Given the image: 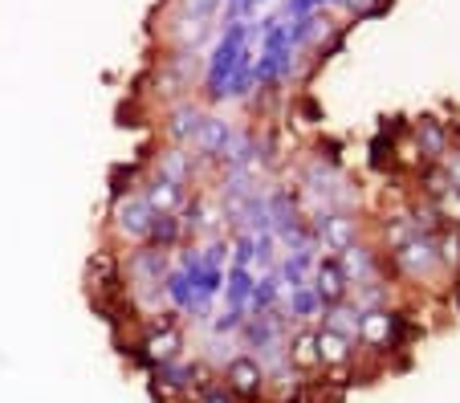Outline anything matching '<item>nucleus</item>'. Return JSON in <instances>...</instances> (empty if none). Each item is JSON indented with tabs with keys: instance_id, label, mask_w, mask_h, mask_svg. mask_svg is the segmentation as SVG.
I'll return each mask as SVG.
<instances>
[{
	"instance_id": "1",
	"label": "nucleus",
	"mask_w": 460,
	"mask_h": 403,
	"mask_svg": "<svg viewBox=\"0 0 460 403\" xmlns=\"http://www.w3.org/2000/svg\"><path fill=\"white\" fill-rule=\"evenodd\" d=\"M241 57H244V29L228 25L225 41L217 45V53H212V62H208V98H225V86L233 78V70L241 66Z\"/></svg>"
},
{
	"instance_id": "2",
	"label": "nucleus",
	"mask_w": 460,
	"mask_h": 403,
	"mask_svg": "<svg viewBox=\"0 0 460 403\" xmlns=\"http://www.w3.org/2000/svg\"><path fill=\"white\" fill-rule=\"evenodd\" d=\"M114 220H119V232H127L130 241H143L151 232L155 212L147 208L143 196H127V200H114Z\"/></svg>"
},
{
	"instance_id": "3",
	"label": "nucleus",
	"mask_w": 460,
	"mask_h": 403,
	"mask_svg": "<svg viewBox=\"0 0 460 403\" xmlns=\"http://www.w3.org/2000/svg\"><path fill=\"white\" fill-rule=\"evenodd\" d=\"M127 273H130V281L139 285V290H155L159 281H164V249H139V253L130 257V265H127Z\"/></svg>"
},
{
	"instance_id": "4",
	"label": "nucleus",
	"mask_w": 460,
	"mask_h": 403,
	"mask_svg": "<svg viewBox=\"0 0 460 403\" xmlns=\"http://www.w3.org/2000/svg\"><path fill=\"white\" fill-rule=\"evenodd\" d=\"M342 293H347V277H342L339 261H322L318 265V298H322V306H339Z\"/></svg>"
},
{
	"instance_id": "5",
	"label": "nucleus",
	"mask_w": 460,
	"mask_h": 403,
	"mask_svg": "<svg viewBox=\"0 0 460 403\" xmlns=\"http://www.w3.org/2000/svg\"><path fill=\"white\" fill-rule=\"evenodd\" d=\"M143 200H147L151 212H172V208H180V200H183V184H172V180L159 176L155 184L143 192Z\"/></svg>"
},
{
	"instance_id": "6",
	"label": "nucleus",
	"mask_w": 460,
	"mask_h": 403,
	"mask_svg": "<svg viewBox=\"0 0 460 403\" xmlns=\"http://www.w3.org/2000/svg\"><path fill=\"white\" fill-rule=\"evenodd\" d=\"M314 228H318V232L331 241L334 249H342V253L355 245V224H350L347 216H318V224H314Z\"/></svg>"
},
{
	"instance_id": "7",
	"label": "nucleus",
	"mask_w": 460,
	"mask_h": 403,
	"mask_svg": "<svg viewBox=\"0 0 460 403\" xmlns=\"http://www.w3.org/2000/svg\"><path fill=\"white\" fill-rule=\"evenodd\" d=\"M196 147H200L204 155H225L228 151V127L220 123V118H204L200 131H196Z\"/></svg>"
},
{
	"instance_id": "8",
	"label": "nucleus",
	"mask_w": 460,
	"mask_h": 403,
	"mask_svg": "<svg viewBox=\"0 0 460 403\" xmlns=\"http://www.w3.org/2000/svg\"><path fill=\"white\" fill-rule=\"evenodd\" d=\"M314 351H318L322 363H342L350 351V338H342V334H334V330H318L314 334Z\"/></svg>"
},
{
	"instance_id": "9",
	"label": "nucleus",
	"mask_w": 460,
	"mask_h": 403,
	"mask_svg": "<svg viewBox=\"0 0 460 403\" xmlns=\"http://www.w3.org/2000/svg\"><path fill=\"white\" fill-rule=\"evenodd\" d=\"M400 261H403V269L424 273L428 265H432V241H428V237H411L408 245L400 249Z\"/></svg>"
},
{
	"instance_id": "10",
	"label": "nucleus",
	"mask_w": 460,
	"mask_h": 403,
	"mask_svg": "<svg viewBox=\"0 0 460 403\" xmlns=\"http://www.w3.org/2000/svg\"><path fill=\"white\" fill-rule=\"evenodd\" d=\"M147 241H151V249H167V245H175V241H180V220H175L172 212H155Z\"/></svg>"
},
{
	"instance_id": "11",
	"label": "nucleus",
	"mask_w": 460,
	"mask_h": 403,
	"mask_svg": "<svg viewBox=\"0 0 460 403\" xmlns=\"http://www.w3.org/2000/svg\"><path fill=\"white\" fill-rule=\"evenodd\" d=\"M90 277H94V285L102 293H111L114 285H119V265H114V257L106 253V249L102 253H94V261H90Z\"/></svg>"
},
{
	"instance_id": "12",
	"label": "nucleus",
	"mask_w": 460,
	"mask_h": 403,
	"mask_svg": "<svg viewBox=\"0 0 460 403\" xmlns=\"http://www.w3.org/2000/svg\"><path fill=\"white\" fill-rule=\"evenodd\" d=\"M200 110H196V106H180V110L172 114V127H167V131L175 135V139H196V131H200Z\"/></svg>"
},
{
	"instance_id": "13",
	"label": "nucleus",
	"mask_w": 460,
	"mask_h": 403,
	"mask_svg": "<svg viewBox=\"0 0 460 403\" xmlns=\"http://www.w3.org/2000/svg\"><path fill=\"white\" fill-rule=\"evenodd\" d=\"M252 293V277L236 265L233 273H228V310H244V302H249Z\"/></svg>"
},
{
	"instance_id": "14",
	"label": "nucleus",
	"mask_w": 460,
	"mask_h": 403,
	"mask_svg": "<svg viewBox=\"0 0 460 403\" xmlns=\"http://www.w3.org/2000/svg\"><path fill=\"white\" fill-rule=\"evenodd\" d=\"M159 176L172 180V184H183V176H188V155H183V151H164V155H159Z\"/></svg>"
},
{
	"instance_id": "15",
	"label": "nucleus",
	"mask_w": 460,
	"mask_h": 403,
	"mask_svg": "<svg viewBox=\"0 0 460 403\" xmlns=\"http://www.w3.org/2000/svg\"><path fill=\"white\" fill-rule=\"evenodd\" d=\"M273 298H278V277H265V281H252V293H249V302H252V314H265V310L273 306Z\"/></svg>"
},
{
	"instance_id": "16",
	"label": "nucleus",
	"mask_w": 460,
	"mask_h": 403,
	"mask_svg": "<svg viewBox=\"0 0 460 403\" xmlns=\"http://www.w3.org/2000/svg\"><path fill=\"white\" fill-rule=\"evenodd\" d=\"M416 135L424 139V151H428V155H440V151H444V131H440V123H436V118H420V123H416Z\"/></svg>"
},
{
	"instance_id": "17",
	"label": "nucleus",
	"mask_w": 460,
	"mask_h": 403,
	"mask_svg": "<svg viewBox=\"0 0 460 403\" xmlns=\"http://www.w3.org/2000/svg\"><path fill=\"white\" fill-rule=\"evenodd\" d=\"M208 33V21H200V17H180V29H175V41L188 49V45H196L200 37Z\"/></svg>"
},
{
	"instance_id": "18",
	"label": "nucleus",
	"mask_w": 460,
	"mask_h": 403,
	"mask_svg": "<svg viewBox=\"0 0 460 403\" xmlns=\"http://www.w3.org/2000/svg\"><path fill=\"white\" fill-rule=\"evenodd\" d=\"M347 273L350 277H371V257H367V249H347Z\"/></svg>"
},
{
	"instance_id": "19",
	"label": "nucleus",
	"mask_w": 460,
	"mask_h": 403,
	"mask_svg": "<svg viewBox=\"0 0 460 403\" xmlns=\"http://www.w3.org/2000/svg\"><path fill=\"white\" fill-rule=\"evenodd\" d=\"M411 237H416V224H411V220H391V224H387V241L395 249H403Z\"/></svg>"
},
{
	"instance_id": "20",
	"label": "nucleus",
	"mask_w": 460,
	"mask_h": 403,
	"mask_svg": "<svg viewBox=\"0 0 460 403\" xmlns=\"http://www.w3.org/2000/svg\"><path fill=\"white\" fill-rule=\"evenodd\" d=\"M424 184H428V192H432V196H444L452 188V176L444 171V167H428V171H424Z\"/></svg>"
},
{
	"instance_id": "21",
	"label": "nucleus",
	"mask_w": 460,
	"mask_h": 403,
	"mask_svg": "<svg viewBox=\"0 0 460 403\" xmlns=\"http://www.w3.org/2000/svg\"><path fill=\"white\" fill-rule=\"evenodd\" d=\"M180 4H183V17H200V21H208L212 9H217V0H180Z\"/></svg>"
},
{
	"instance_id": "22",
	"label": "nucleus",
	"mask_w": 460,
	"mask_h": 403,
	"mask_svg": "<svg viewBox=\"0 0 460 403\" xmlns=\"http://www.w3.org/2000/svg\"><path fill=\"white\" fill-rule=\"evenodd\" d=\"M252 257H257V241H252V237H241V241H236V261H241V269L252 261Z\"/></svg>"
},
{
	"instance_id": "23",
	"label": "nucleus",
	"mask_w": 460,
	"mask_h": 403,
	"mask_svg": "<svg viewBox=\"0 0 460 403\" xmlns=\"http://www.w3.org/2000/svg\"><path fill=\"white\" fill-rule=\"evenodd\" d=\"M314 306H318V298H314V293H305V290L294 293V314H314Z\"/></svg>"
},
{
	"instance_id": "24",
	"label": "nucleus",
	"mask_w": 460,
	"mask_h": 403,
	"mask_svg": "<svg viewBox=\"0 0 460 403\" xmlns=\"http://www.w3.org/2000/svg\"><path fill=\"white\" fill-rule=\"evenodd\" d=\"M444 261H456V257H460V237H456V232H448V237H444Z\"/></svg>"
},
{
	"instance_id": "25",
	"label": "nucleus",
	"mask_w": 460,
	"mask_h": 403,
	"mask_svg": "<svg viewBox=\"0 0 460 403\" xmlns=\"http://www.w3.org/2000/svg\"><path fill=\"white\" fill-rule=\"evenodd\" d=\"M310 9H314V0H289L286 4V13H294V17H310Z\"/></svg>"
},
{
	"instance_id": "26",
	"label": "nucleus",
	"mask_w": 460,
	"mask_h": 403,
	"mask_svg": "<svg viewBox=\"0 0 460 403\" xmlns=\"http://www.w3.org/2000/svg\"><path fill=\"white\" fill-rule=\"evenodd\" d=\"M350 4H355V9H363V13H367V4H371V0H350Z\"/></svg>"
},
{
	"instance_id": "27",
	"label": "nucleus",
	"mask_w": 460,
	"mask_h": 403,
	"mask_svg": "<svg viewBox=\"0 0 460 403\" xmlns=\"http://www.w3.org/2000/svg\"><path fill=\"white\" fill-rule=\"evenodd\" d=\"M331 4H347V0H331Z\"/></svg>"
},
{
	"instance_id": "28",
	"label": "nucleus",
	"mask_w": 460,
	"mask_h": 403,
	"mask_svg": "<svg viewBox=\"0 0 460 403\" xmlns=\"http://www.w3.org/2000/svg\"><path fill=\"white\" fill-rule=\"evenodd\" d=\"M249 4H261V0H249Z\"/></svg>"
},
{
	"instance_id": "29",
	"label": "nucleus",
	"mask_w": 460,
	"mask_h": 403,
	"mask_svg": "<svg viewBox=\"0 0 460 403\" xmlns=\"http://www.w3.org/2000/svg\"><path fill=\"white\" fill-rule=\"evenodd\" d=\"M456 306H460V293H456Z\"/></svg>"
},
{
	"instance_id": "30",
	"label": "nucleus",
	"mask_w": 460,
	"mask_h": 403,
	"mask_svg": "<svg viewBox=\"0 0 460 403\" xmlns=\"http://www.w3.org/2000/svg\"><path fill=\"white\" fill-rule=\"evenodd\" d=\"M236 4H241V0H236Z\"/></svg>"
}]
</instances>
